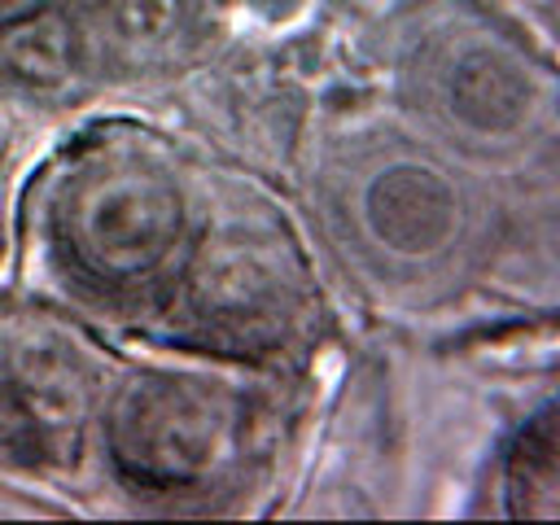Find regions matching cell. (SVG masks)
I'll use <instances>...</instances> for the list:
<instances>
[{"label":"cell","mask_w":560,"mask_h":525,"mask_svg":"<svg viewBox=\"0 0 560 525\" xmlns=\"http://www.w3.org/2000/svg\"><path fill=\"white\" fill-rule=\"evenodd\" d=\"M52 232L92 284H136L166 267L184 236V197L166 171L136 153H105L66 175Z\"/></svg>","instance_id":"cell-1"},{"label":"cell","mask_w":560,"mask_h":525,"mask_svg":"<svg viewBox=\"0 0 560 525\" xmlns=\"http://www.w3.org/2000/svg\"><path fill=\"white\" fill-rule=\"evenodd\" d=\"M236 402L192 376H140L109 407L114 464L153 490L214 477L236 451Z\"/></svg>","instance_id":"cell-2"},{"label":"cell","mask_w":560,"mask_h":525,"mask_svg":"<svg viewBox=\"0 0 560 525\" xmlns=\"http://www.w3.org/2000/svg\"><path fill=\"white\" fill-rule=\"evenodd\" d=\"M420 105L429 118L477 149H508L551 109V79L508 39L459 26L420 52Z\"/></svg>","instance_id":"cell-3"},{"label":"cell","mask_w":560,"mask_h":525,"mask_svg":"<svg viewBox=\"0 0 560 525\" xmlns=\"http://www.w3.org/2000/svg\"><path fill=\"white\" fill-rule=\"evenodd\" d=\"M354 232L394 267L442 262L468 228V206L451 171L424 153H385L350 184Z\"/></svg>","instance_id":"cell-4"},{"label":"cell","mask_w":560,"mask_h":525,"mask_svg":"<svg viewBox=\"0 0 560 525\" xmlns=\"http://www.w3.org/2000/svg\"><path fill=\"white\" fill-rule=\"evenodd\" d=\"M88 407L83 368L66 346L18 341L0 350V433L22 451L48 455L74 438Z\"/></svg>","instance_id":"cell-5"},{"label":"cell","mask_w":560,"mask_h":525,"mask_svg":"<svg viewBox=\"0 0 560 525\" xmlns=\"http://www.w3.org/2000/svg\"><path fill=\"white\" fill-rule=\"evenodd\" d=\"M74 31L57 18V9H39L0 31V66L9 79L26 88H52L74 70Z\"/></svg>","instance_id":"cell-6"},{"label":"cell","mask_w":560,"mask_h":525,"mask_svg":"<svg viewBox=\"0 0 560 525\" xmlns=\"http://www.w3.org/2000/svg\"><path fill=\"white\" fill-rule=\"evenodd\" d=\"M188 18V0H105V31L127 52L166 48Z\"/></svg>","instance_id":"cell-7"},{"label":"cell","mask_w":560,"mask_h":525,"mask_svg":"<svg viewBox=\"0 0 560 525\" xmlns=\"http://www.w3.org/2000/svg\"><path fill=\"white\" fill-rule=\"evenodd\" d=\"M48 4H52V0H0V31H4L9 22H22V18L48 9Z\"/></svg>","instance_id":"cell-8"}]
</instances>
